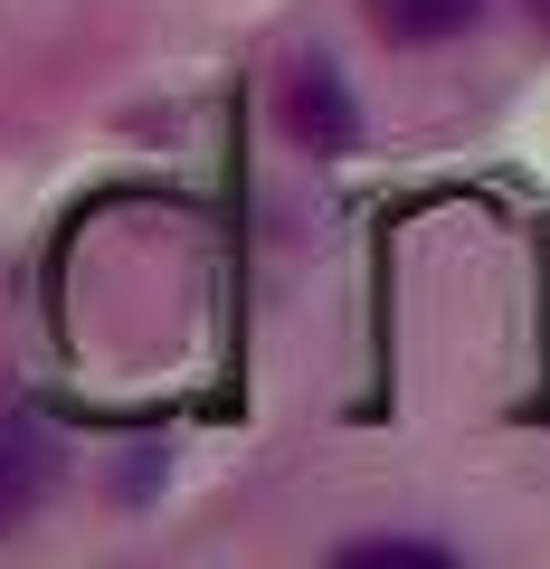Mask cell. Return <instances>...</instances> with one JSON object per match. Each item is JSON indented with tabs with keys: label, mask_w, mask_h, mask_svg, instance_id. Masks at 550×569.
I'll use <instances>...</instances> for the list:
<instances>
[{
	"label": "cell",
	"mask_w": 550,
	"mask_h": 569,
	"mask_svg": "<svg viewBox=\"0 0 550 569\" xmlns=\"http://www.w3.org/2000/svg\"><path fill=\"white\" fill-rule=\"evenodd\" d=\"M276 114H286V133L304 142V152H351V142H361V104H351V77L323 58V48L286 67V86H276Z\"/></svg>",
	"instance_id": "1"
},
{
	"label": "cell",
	"mask_w": 550,
	"mask_h": 569,
	"mask_svg": "<svg viewBox=\"0 0 550 569\" xmlns=\"http://www.w3.org/2000/svg\"><path fill=\"white\" fill-rule=\"evenodd\" d=\"M48 485H58V447H48L39 427L0 418V531H20L48 503Z\"/></svg>",
	"instance_id": "2"
},
{
	"label": "cell",
	"mask_w": 550,
	"mask_h": 569,
	"mask_svg": "<svg viewBox=\"0 0 550 569\" xmlns=\"http://www.w3.org/2000/svg\"><path fill=\"white\" fill-rule=\"evenodd\" d=\"M370 20L399 48H447V39H466L484 20V0H370Z\"/></svg>",
	"instance_id": "3"
},
{
	"label": "cell",
	"mask_w": 550,
	"mask_h": 569,
	"mask_svg": "<svg viewBox=\"0 0 550 569\" xmlns=\"http://www.w3.org/2000/svg\"><path fill=\"white\" fill-rule=\"evenodd\" d=\"M342 560H418V569H447V541H408V531H370V541H342Z\"/></svg>",
	"instance_id": "4"
},
{
	"label": "cell",
	"mask_w": 550,
	"mask_h": 569,
	"mask_svg": "<svg viewBox=\"0 0 550 569\" xmlns=\"http://www.w3.org/2000/svg\"><path fill=\"white\" fill-rule=\"evenodd\" d=\"M531 10H541V29H550V0H531Z\"/></svg>",
	"instance_id": "5"
}]
</instances>
